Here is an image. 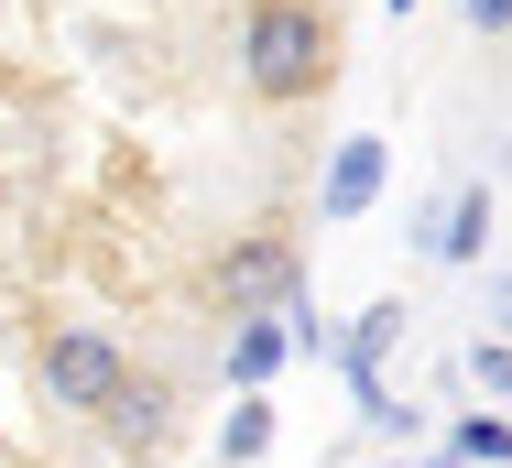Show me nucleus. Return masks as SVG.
<instances>
[{"label": "nucleus", "instance_id": "obj_1", "mask_svg": "<svg viewBox=\"0 0 512 468\" xmlns=\"http://www.w3.org/2000/svg\"><path fill=\"white\" fill-rule=\"evenodd\" d=\"M338 77V22H327V0H251V22H240V88L262 98V109H295Z\"/></svg>", "mask_w": 512, "mask_h": 468}, {"label": "nucleus", "instance_id": "obj_2", "mask_svg": "<svg viewBox=\"0 0 512 468\" xmlns=\"http://www.w3.org/2000/svg\"><path fill=\"white\" fill-rule=\"evenodd\" d=\"M33 381H44L55 414H109V392L131 381V349H120L109 327H55L44 360H33Z\"/></svg>", "mask_w": 512, "mask_h": 468}, {"label": "nucleus", "instance_id": "obj_3", "mask_svg": "<svg viewBox=\"0 0 512 468\" xmlns=\"http://www.w3.org/2000/svg\"><path fill=\"white\" fill-rule=\"evenodd\" d=\"M295 283H306V251H295L284 229H251V240H229V251L207 262V294H218L229 316H284Z\"/></svg>", "mask_w": 512, "mask_h": 468}, {"label": "nucleus", "instance_id": "obj_4", "mask_svg": "<svg viewBox=\"0 0 512 468\" xmlns=\"http://www.w3.org/2000/svg\"><path fill=\"white\" fill-rule=\"evenodd\" d=\"M109 447H131V458H153V447H164V436H175V392H164V381H120V392H109Z\"/></svg>", "mask_w": 512, "mask_h": 468}, {"label": "nucleus", "instance_id": "obj_5", "mask_svg": "<svg viewBox=\"0 0 512 468\" xmlns=\"http://www.w3.org/2000/svg\"><path fill=\"white\" fill-rule=\"evenodd\" d=\"M284 316H295V305H284ZM284 316H240V327H229V381H240V392H262V381L295 360V327H284Z\"/></svg>", "mask_w": 512, "mask_h": 468}, {"label": "nucleus", "instance_id": "obj_6", "mask_svg": "<svg viewBox=\"0 0 512 468\" xmlns=\"http://www.w3.org/2000/svg\"><path fill=\"white\" fill-rule=\"evenodd\" d=\"M393 327H404V305H371L360 327H349V381H360V403H371V425H393V403H382V349H393Z\"/></svg>", "mask_w": 512, "mask_h": 468}, {"label": "nucleus", "instance_id": "obj_7", "mask_svg": "<svg viewBox=\"0 0 512 468\" xmlns=\"http://www.w3.org/2000/svg\"><path fill=\"white\" fill-rule=\"evenodd\" d=\"M382 196V142H338V164H327V196H316V218H360Z\"/></svg>", "mask_w": 512, "mask_h": 468}, {"label": "nucleus", "instance_id": "obj_8", "mask_svg": "<svg viewBox=\"0 0 512 468\" xmlns=\"http://www.w3.org/2000/svg\"><path fill=\"white\" fill-rule=\"evenodd\" d=\"M480 240H491V186H458L447 229H436V262H480Z\"/></svg>", "mask_w": 512, "mask_h": 468}, {"label": "nucleus", "instance_id": "obj_9", "mask_svg": "<svg viewBox=\"0 0 512 468\" xmlns=\"http://www.w3.org/2000/svg\"><path fill=\"white\" fill-rule=\"evenodd\" d=\"M262 447H273V403L251 392V403H240V414L218 425V458H229V468H251V458H262Z\"/></svg>", "mask_w": 512, "mask_h": 468}, {"label": "nucleus", "instance_id": "obj_10", "mask_svg": "<svg viewBox=\"0 0 512 468\" xmlns=\"http://www.w3.org/2000/svg\"><path fill=\"white\" fill-rule=\"evenodd\" d=\"M458 458H491V468H502L512 458V425H502V414H469V425H458Z\"/></svg>", "mask_w": 512, "mask_h": 468}, {"label": "nucleus", "instance_id": "obj_11", "mask_svg": "<svg viewBox=\"0 0 512 468\" xmlns=\"http://www.w3.org/2000/svg\"><path fill=\"white\" fill-rule=\"evenodd\" d=\"M469 371L491 381V392H512V349H502V338H480V349H469Z\"/></svg>", "mask_w": 512, "mask_h": 468}, {"label": "nucleus", "instance_id": "obj_12", "mask_svg": "<svg viewBox=\"0 0 512 468\" xmlns=\"http://www.w3.org/2000/svg\"><path fill=\"white\" fill-rule=\"evenodd\" d=\"M458 11H469L480 33H512V0H458Z\"/></svg>", "mask_w": 512, "mask_h": 468}]
</instances>
